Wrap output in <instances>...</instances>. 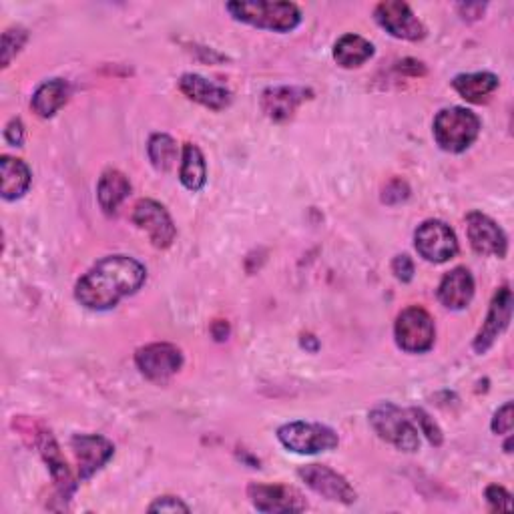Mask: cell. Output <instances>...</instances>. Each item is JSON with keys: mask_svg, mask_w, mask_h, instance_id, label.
<instances>
[{"mask_svg": "<svg viewBox=\"0 0 514 514\" xmlns=\"http://www.w3.org/2000/svg\"><path fill=\"white\" fill-rule=\"evenodd\" d=\"M466 231L468 241L478 255H494L504 260L508 253V237L494 219L480 211H470L466 215Z\"/></svg>", "mask_w": 514, "mask_h": 514, "instance_id": "cell-13", "label": "cell"}, {"mask_svg": "<svg viewBox=\"0 0 514 514\" xmlns=\"http://www.w3.org/2000/svg\"><path fill=\"white\" fill-rule=\"evenodd\" d=\"M482 123L464 107L442 109L434 119L436 145L446 153H464L480 135Z\"/></svg>", "mask_w": 514, "mask_h": 514, "instance_id": "cell-3", "label": "cell"}, {"mask_svg": "<svg viewBox=\"0 0 514 514\" xmlns=\"http://www.w3.org/2000/svg\"><path fill=\"white\" fill-rule=\"evenodd\" d=\"M131 195V181L125 173L109 169L101 175L97 183V199L107 215H115L119 205Z\"/></svg>", "mask_w": 514, "mask_h": 514, "instance_id": "cell-20", "label": "cell"}, {"mask_svg": "<svg viewBox=\"0 0 514 514\" xmlns=\"http://www.w3.org/2000/svg\"><path fill=\"white\" fill-rule=\"evenodd\" d=\"M414 418V424L418 426V430L430 440V444H434V446H440L442 444V440H444V436H442V430H440V426L434 422V418H430V414L428 412H424L422 408H410L408 410Z\"/></svg>", "mask_w": 514, "mask_h": 514, "instance_id": "cell-28", "label": "cell"}, {"mask_svg": "<svg viewBox=\"0 0 514 514\" xmlns=\"http://www.w3.org/2000/svg\"><path fill=\"white\" fill-rule=\"evenodd\" d=\"M227 13L239 23L274 33H292L302 23V11L294 3H272V0L229 3Z\"/></svg>", "mask_w": 514, "mask_h": 514, "instance_id": "cell-2", "label": "cell"}, {"mask_svg": "<svg viewBox=\"0 0 514 514\" xmlns=\"http://www.w3.org/2000/svg\"><path fill=\"white\" fill-rule=\"evenodd\" d=\"M69 95H71V87L65 79H53V81H47L43 83L35 95H33V101H31V107L33 111L43 117V119H49L53 117L61 107H65V103L69 101Z\"/></svg>", "mask_w": 514, "mask_h": 514, "instance_id": "cell-24", "label": "cell"}, {"mask_svg": "<svg viewBox=\"0 0 514 514\" xmlns=\"http://www.w3.org/2000/svg\"><path fill=\"white\" fill-rule=\"evenodd\" d=\"M278 440L296 454H320L338 448V434L318 422H288L278 428Z\"/></svg>", "mask_w": 514, "mask_h": 514, "instance_id": "cell-5", "label": "cell"}, {"mask_svg": "<svg viewBox=\"0 0 514 514\" xmlns=\"http://www.w3.org/2000/svg\"><path fill=\"white\" fill-rule=\"evenodd\" d=\"M414 245L420 257L430 264H446L458 253L456 233L438 219H428L418 225L414 233Z\"/></svg>", "mask_w": 514, "mask_h": 514, "instance_id": "cell-7", "label": "cell"}, {"mask_svg": "<svg viewBox=\"0 0 514 514\" xmlns=\"http://www.w3.org/2000/svg\"><path fill=\"white\" fill-rule=\"evenodd\" d=\"M410 197V187L404 179H392L384 191H382V201L386 205H398V203H404L406 199Z\"/></svg>", "mask_w": 514, "mask_h": 514, "instance_id": "cell-29", "label": "cell"}, {"mask_svg": "<svg viewBox=\"0 0 514 514\" xmlns=\"http://www.w3.org/2000/svg\"><path fill=\"white\" fill-rule=\"evenodd\" d=\"M151 512H189V506L183 504L179 498L175 496H161L157 498L151 506Z\"/></svg>", "mask_w": 514, "mask_h": 514, "instance_id": "cell-33", "label": "cell"}, {"mask_svg": "<svg viewBox=\"0 0 514 514\" xmlns=\"http://www.w3.org/2000/svg\"><path fill=\"white\" fill-rule=\"evenodd\" d=\"M179 91L189 101H195L211 111H223L231 105V93L225 87L215 85L201 75H193V73L183 75L179 79Z\"/></svg>", "mask_w": 514, "mask_h": 514, "instance_id": "cell-17", "label": "cell"}, {"mask_svg": "<svg viewBox=\"0 0 514 514\" xmlns=\"http://www.w3.org/2000/svg\"><path fill=\"white\" fill-rule=\"evenodd\" d=\"M27 39H29V33H27L25 29H21V27L5 31V35H3V67H5V69H7V67L13 63V59L21 53V49H23L25 43H27Z\"/></svg>", "mask_w": 514, "mask_h": 514, "instance_id": "cell-27", "label": "cell"}, {"mask_svg": "<svg viewBox=\"0 0 514 514\" xmlns=\"http://www.w3.org/2000/svg\"><path fill=\"white\" fill-rule=\"evenodd\" d=\"M33 434H35V446L41 450L43 458L47 460L61 496L69 498L75 492L77 484L73 482V476H71V472L67 468V462L63 460V456L59 452V446H57L53 434L49 430H45V428H35Z\"/></svg>", "mask_w": 514, "mask_h": 514, "instance_id": "cell-18", "label": "cell"}, {"mask_svg": "<svg viewBox=\"0 0 514 514\" xmlns=\"http://www.w3.org/2000/svg\"><path fill=\"white\" fill-rule=\"evenodd\" d=\"M145 280L147 270L135 257L109 255L77 282L75 298L87 310L105 312L141 290Z\"/></svg>", "mask_w": 514, "mask_h": 514, "instance_id": "cell-1", "label": "cell"}, {"mask_svg": "<svg viewBox=\"0 0 514 514\" xmlns=\"http://www.w3.org/2000/svg\"><path fill=\"white\" fill-rule=\"evenodd\" d=\"M312 99V91L302 87H270L262 93V111L276 123L288 121L294 117L296 109Z\"/></svg>", "mask_w": 514, "mask_h": 514, "instance_id": "cell-16", "label": "cell"}, {"mask_svg": "<svg viewBox=\"0 0 514 514\" xmlns=\"http://www.w3.org/2000/svg\"><path fill=\"white\" fill-rule=\"evenodd\" d=\"M298 476L310 486L316 494L324 496L326 500L340 502V504H352L356 502L358 494L352 488V484L336 470L324 464H306L298 470Z\"/></svg>", "mask_w": 514, "mask_h": 514, "instance_id": "cell-12", "label": "cell"}, {"mask_svg": "<svg viewBox=\"0 0 514 514\" xmlns=\"http://www.w3.org/2000/svg\"><path fill=\"white\" fill-rule=\"evenodd\" d=\"M458 11H460V15H462V19L464 21H478L482 15H484V9H486V5H458L456 7Z\"/></svg>", "mask_w": 514, "mask_h": 514, "instance_id": "cell-35", "label": "cell"}, {"mask_svg": "<svg viewBox=\"0 0 514 514\" xmlns=\"http://www.w3.org/2000/svg\"><path fill=\"white\" fill-rule=\"evenodd\" d=\"M133 223L147 233L149 241L157 249H167L173 245L177 229L169 215V211L153 201V199H141L133 209Z\"/></svg>", "mask_w": 514, "mask_h": 514, "instance_id": "cell-10", "label": "cell"}, {"mask_svg": "<svg viewBox=\"0 0 514 514\" xmlns=\"http://www.w3.org/2000/svg\"><path fill=\"white\" fill-rule=\"evenodd\" d=\"M211 334L215 340H227V334H229V326L225 322H215L213 328H211Z\"/></svg>", "mask_w": 514, "mask_h": 514, "instance_id": "cell-36", "label": "cell"}, {"mask_svg": "<svg viewBox=\"0 0 514 514\" xmlns=\"http://www.w3.org/2000/svg\"><path fill=\"white\" fill-rule=\"evenodd\" d=\"M374 57V45L360 35H344L334 45V61L342 69H358Z\"/></svg>", "mask_w": 514, "mask_h": 514, "instance_id": "cell-23", "label": "cell"}, {"mask_svg": "<svg viewBox=\"0 0 514 514\" xmlns=\"http://www.w3.org/2000/svg\"><path fill=\"white\" fill-rule=\"evenodd\" d=\"M474 298V278L466 268H454L438 286V300L444 308L460 312L468 308Z\"/></svg>", "mask_w": 514, "mask_h": 514, "instance_id": "cell-19", "label": "cell"}, {"mask_svg": "<svg viewBox=\"0 0 514 514\" xmlns=\"http://www.w3.org/2000/svg\"><path fill=\"white\" fill-rule=\"evenodd\" d=\"M498 85L500 81L492 73H468V75H458L452 81V89L472 105L486 103L492 97V93L498 89Z\"/></svg>", "mask_w": 514, "mask_h": 514, "instance_id": "cell-21", "label": "cell"}, {"mask_svg": "<svg viewBox=\"0 0 514 514\" xmlns=\"http://www.w3.org/2000/svg\"><path fill=\"white\" fill-rule=\"evenodd\" d=\"M512 402H506L504 406H500L496 412H494V418H492V432L494 434H510L512 430Z\"/></svg>", "mask_w": 514, "mask_h": 514, "instance_id": "cell-31", "label": "cell"}, {"mask_svg": "<svg viewBox=\"0 0 514 514\" xmlns=\"http://www.w3.org/2000/svg\"><path fill=\"white\" fill-rule=\"evenodd\" d=\"M147 155L151 165L157 171H171L173 165L177 163V143L173 141V137L165 135V133H155L151 135L149 143H147Z\"/></svg>", "mask_w": 514, "mask_h": 514, "instance_id": "cell-26", "label": "cell"}, {"mask_svg": "<svg viewBox=\"0 0 514 514\" xmlns=\"http://www.w3.org/2000/svg\"><path fill=\"white\" fill-rule=\"evenodd\" d=\"M5 139L7 143L15 145V147H21L25 143V125L21 119H13L7 129H5Z\"/></svg>", "mask_w": 514, "mask_h": 514, "instance_id": "cell-34", "label": "cell"}, {"mask_svg": "<svg viewBox=\"0 0 514 514\" xmlns=\"http://www.w3.org/2000/svg\"><path fill=\"white\" fill-rule=\"evenodd\" d=\"M374 19L394 39L418 43L426 37V27L402 0H386V3H380L374 11Z\"/></svg>", "mask_w": 514, "mask_h": 514, "instance_id": "cell-8", "label": "cell"}, {"mask_svg": "<svg viewBox=\"0 0 514 514\" xmlns=\"http://www.w3.org/2000/svg\"><path fill=\"white\" fill-rule=\"evenodd\" d=\"M392 272L394 276L402 282V284H408L412 282L414 278V262L410 260V257L404 253V255H396L394 262H392Z\"/></svg>", "mask_w": 514, "mask_h": 514, "instance_id": "cell-32", "label": "cell"}, {"mask_svg": "<svg viewBox=\"0 0 514 514\" xmlns=\"http://www.w3.org/2000/svg\"><path fill=\"white\" fill-rule=\"evenodd\" d=\"M368 418L374 432L394 448L402 452H416L420 448V436L414 420L396 404H378L370 410Z\"/></svg>", "mask_w": 514, "mask_h": 514, "instance_id": "cell-4", "label": "cell"}, {"mask_svg": "<svg viewBox=\"0 0 514 514\" xmlns=\"http://www.w3.org/2000/svg\"><path fill=\"white\" fill-rule=\"evenodd\" d=\"M179 179L189 191H201L207 183V163L201 149L193 143L183 145Z\"/></svg>", "mask_w": 514, "mask_h": 514, "instance_id": "cell-25", "label": "cell"}, {"mask_svg": "<svg viewBox=\"0 0 514 514\" xmlns=\"http://www.w3.org/2000/svg\"><path fill=\"white\" fill-rule=\"evenodd\" d=\"M484 496H486V502L490 504L492 510H506V512L512 510V496L502 486H498V484L488 486Z\"/></svg>", "mask_w": 514, "mask_h": 514, "instance_id": "cell-30", "label": "cell"}, {"mask_svg": "<svg viewBox=\"0 0 514 514\" xmlns=\"http://www.w3.org/2000/svg\"><path fill=\"white\" fill-rule=\"evenodd\" d=\"M510 314H512V292L508 286H502L500 290H496L490 302L486 320L472 342V348L476 354H486L494 346L498 336L508 328Z\"/></svg>", "mask_w": 514, "mask_h": 514, "instance_id": "cell-14", "label": "cell"}, {"mask_svg": "<svg viewBox=\"0 0 514 514\" xmlns=\"http://www.w3.org/2000/svg\"><path fill=\"white\" fill-rule=\"evenodd\" d=\"M247 496L257 510L268 514L302 512L308 508L306 498L296 488H290L284 484L253 482L247 486Z\"/></svg>", "mask_w": 514, "mask_h": 514, "instance_id": "cell-11", "label": "cell"}, {"mask_svg": "<svg viewBox=\"0 0 514 514\" xmlns=\"http://www.w3.org/2000/svg\"><path fill=\"white\" fill-rule=\"evenodd\" d=\"M135 364L147 380L163 384L181 370L183 354L173 344L157 342V344L139 348L135 354Z\"/></svg>", "mask_w": 514, "mask_h": 514, "instance_id": "cell-9", "label": "cell"}, {"mask_svg": "<svg viewBox=\"0 0 514 514\" xmlns=\"http://www.w3.org/2000/svg\"><path fill=\"white\" fill-rule=\"evenodd\" d=\"M71 448L77 456L81 480L95 476L115 454L113 442L99 434H75L71 438Z\"/></svg>", "mask_w": 514, "mask_h": 514, "instance_id": "cell-15", "label": "cell"}, {"mask_svg": "<svg viewBox=\"0 0 514 514\" xmlns=\"http://www.w3.org/2000/svg\"><path fill=\"white\" fill-rule=\"evenodd\" d=\"M0 173H3V189H0V193L7 201L21 199L29 191L33 175L25 161L3 155L0 157Z\"/></svg>", "mask_w": 514, "mask_h": 514, "instance_id": "cell-22", "label": "cell"}, {"mask_svg": "<svg viewBox=\"0 0 514 514\" xmlns=\"http://www.w3.org/2000/svg\"><path fill=\"white\" fill-rule=\"evenodd\" d=\"M394 338L398 348L408 354H424L432 350L436 342V326L432 316L420 306L406 308L396 320Z\"/></svg>", "mask_w": 514, "mask_h": 514, "instance_id": "cell-6", "label": "cell"}]
</instances>
